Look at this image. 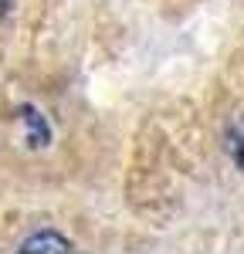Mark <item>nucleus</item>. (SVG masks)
<instances>
[{
	"label": "nucleus",
	"instance_id": "obj_1",
	"mask_svg": "<svg viewBox=\"0 0 244 254\" xmlns=\"http://www.w3.org/2000/svg\"><path fill=\"white\" fill-rule=\"evenodd\" d=\"M41 248H55V251H71V241H64L61 234H34L20 244V251H41Z\"/></svg>",
	"mask_w": 244,
	"mask_h": 254
},
{
	"label": "nucleus",
	"instance_id": "obj_2",
	"mask_svg": "<svg viewBox=\"0 0 244 254\" xmlns=\"http://www.w3.org/2000/svg\"><path fill=\"white\" fill-rule=\"evenodd\" d=\"M231 142H227V149H231V156H234V163L244 170V122H238L234 129H231Z\"/></svg>",
	"mask_w": 244,
	"mask_h": 254
},
{
	"label": "nucleus",
	"instance_id": "obj_3",
	"mask_svg": "<svg viewBox=\"0 0 244 254\" xmlns=\"http://www.w3.org/2000/svg\"><path fill=\"white\" fill-rule=\"evenodd\" d=\"M7 3H10V0H0V17L7 14Z\"/></svg>",
	"mask_w": 244,
	"mask_h": 254
}]
</instances>
